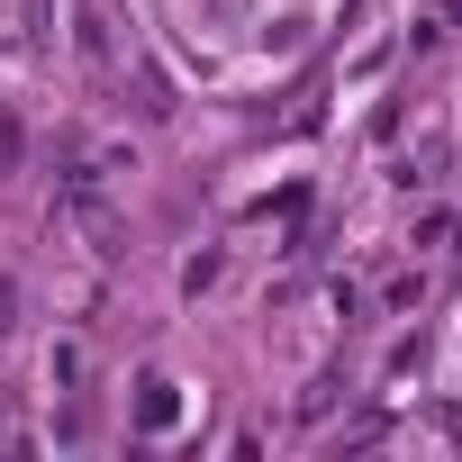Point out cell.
Returning a JSON list of instances; mask_svg holds the SVG:
<instances>
[{"label":"cell","mask_w":462,"mask_h":462,"mask_svg":"<svg viewBox=\"0 0 462 462\" xmlns=\"http://www.w3.org/2000/svg\"><path fill=\"white\" fill-rule=\"evenodd\" d=\"M73 55H82V64H109V55H118V37H109V10H100V0H73Z\"/></svg>","instance_id":"cell-1"},{"label":"cell","mask_w":462,"mask_h":462,"mask_svg":"<svg viewBox=\"0 0 462 462\" xmlns=\"http://www.w3.org/2000/svg\"><path fill=\"white\" fill-rule=\"evenodd\" d=\"M172 417H181V390H172L163 372H145V381H136V426H145V435H163Z\"/></svg>","instance_id":"cell-2"},{"label":"cell","mask_w":462,"mask_h":462,"mask_svg":"<svg viewBox=\"0 0 462 462\" xmlns=\"http://www.w3.org/2000/svg\"><path fill=\"white\" fill-rule=\"evenodd\" d=\"M46 372H55V390H82V372H91V354H82V345H55V354H46Z\"/></svg>","instance_id":"cell-3"},{"label":"cell","mask_w":462,"mask_h":462,"mask_svg":"<svg viewBox=\"0 0 462 462\" xmlns=\"http://www.w3.org/2000/svg\"><path fill=\"white\" fill-rule=\"evenodd\" d=\"M10 318H19V291H10V282H0V327H10Z\"/></svg>","instance_id":"cell-4"}]
</instances>
